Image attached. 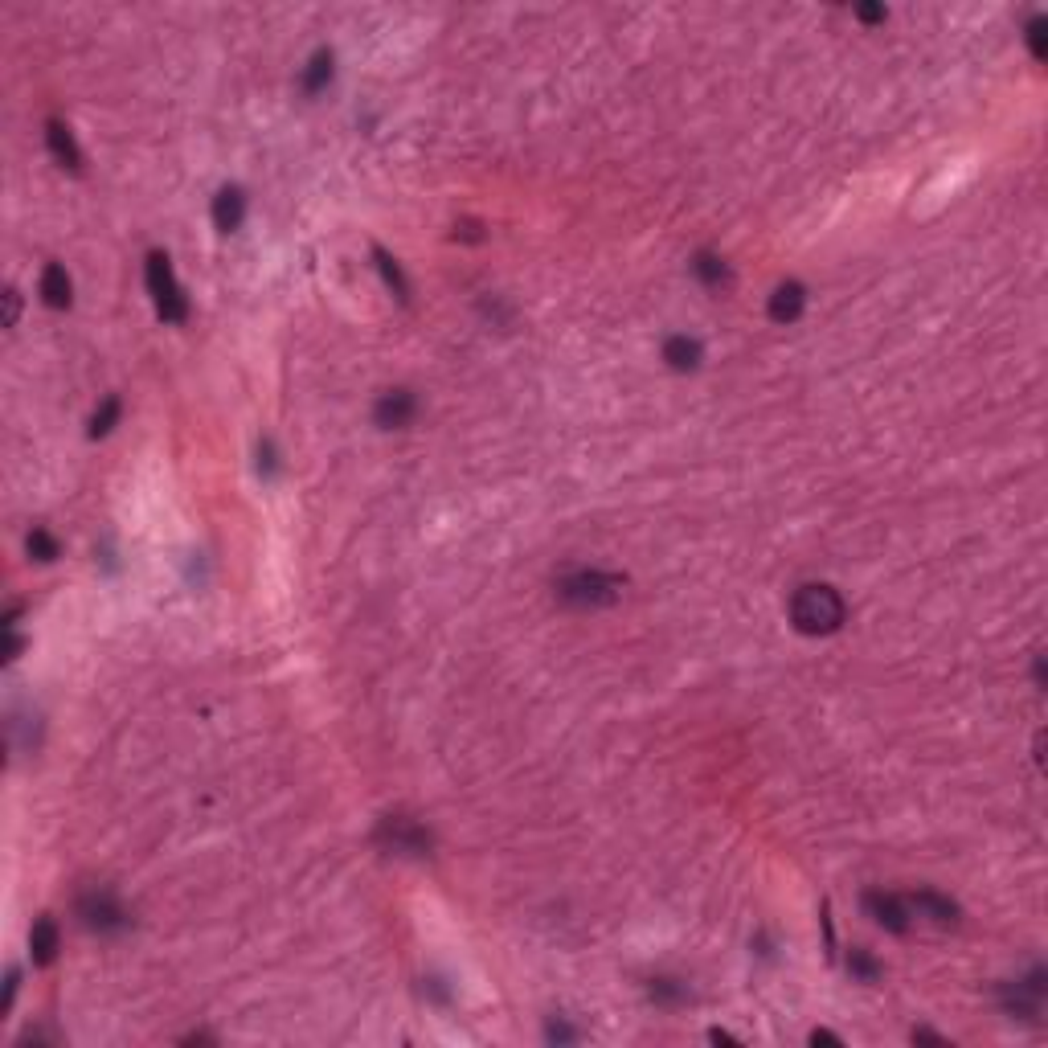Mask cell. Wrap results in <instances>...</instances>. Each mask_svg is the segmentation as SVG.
<instances>
[{"label":"cell","instance_id":"obj_1","mask_svg":"<svg viewBox=\"0 0 1048 1048\" xmlns=\"http://www.w3.org/2000/svg\"><path fill=\"white\" fill-rule=\"evenodd\" d=\"M791 623L799 635H836L848 623V602L836 586L827 582H807L791 594Z\"/></svg>","mask_w":1048,"mask_h":1048},{"label":"cell","instance_id":"obj_2","mask_svg":"<svg viewBox=\"0 0 1048 1048\" xmlns=\"http://www.w3.org/2000/svg\"><path fill=\"white\" fill-rule=\"evenodd\" d=\"M623 586L627 578L623 574H610V570H570L553 582L557 590V602L574 606V610H602V606H615L623 598Z\"/></svg>","mask_w":1048,"mask_h":1048},{"label":"cell","instance_id":"obj_3","mask_svg":"<svg viewBox=\"0 0 1048 1048\" xmlns=\"http://www.w3.org/2000/svg\"><path fill=\"white\" fill-rule=\"evenodd\" d=\"M144 283H148V295L156 303V316L164 324H185L189 320V295L185 287L177 283V271H172V258L164 250H152L148 262H144Z\"/></svg>","mask_w":1048,"mask_h":1048},{"label":"cell","instance_id":"obj_4","mask_svg":"<svg viewBox=\"0 0 1048 1048\" xmlns=\"http://www.w3.org/2000/svg\"><path fill=\"white\" fill-rule=\"evenodd\" d=\"M78 922L91 934H123L131 926V909L111 893V889H91L74 901Z\"/></svg>","mask_w":1048,"mask_h":1048},{"label":"cell","instance_id":"obj_5","mask_svg":"<svg viewBox=\"0 0 1048 1048\" xmlns=\"http://www.w3.org/2000/svg\"><path fill=\"white\" fill-rule=\"evenodd\" d=\"M1044 995H1048V971L1036 963L1024 979H1012L999 987V1008L1008 1012L1012 1020H1028L1036 1024L1040 1012H1044Z\"/></svg>","mask_w":1048,"mask_h":1048},{"label":"cell","instance_id":"obj_6","mask_svg":"<svg viewBox=\"0 0 1048 1048\" xmlns=\"http://www.w3.org/2000/svg\"><path fill=\"white\" fill-rule=\"evenodd\" d=\"M373 840L393 852V856H430L434 852V836H430V827H422L418 819L410 815H385L377 823V832Z\"/></svg>","mask_w":1048,"mask_h":1048},{"label":"cell","instance_id":"obj_7","mask_svg":"<svg viewBox=\"0 0 1048 1048\" xmlns=\"http://www.w3.org/2000/svg\"><path fill=\"white\" fill-rule=\"evenodd\" d=\"M864 913H868L881 930H889V934H909V926L917 922L913 909H909V901H905L901 893H885V889H868V893H864Z\"/></svg>","mask_w":1048,"mask_h":1048},{"label":"cell","instance_id":"obj_8","mask_svg":"<svg viewBox=\"0 0 1048 1048\" xmlns=\"http://www.w3.org/2000/svg\"><path fill=\"white\" fill-rule=\"evenodd\" d=\"M418 418V398L414 389H385L377 406H373V422L381 430H406Z\"/></svg>","mask_w":1048,"mask_h":1048},{"label":"cell","instance_id":"obj_9","mask_svg":"<svg viewBox=\"0 0 1048 1048\" xmlns=\"http://www.w3.org/2000/svg\"><path fill=\"white\" fill-rule=\"evenodd\" d=\"M905 901H909L913 917H922V922H930V926H938V930L958 926V917H963L958 901H950V897L938 893V889H917V893H909Z\"/></svg>","mask_w":1048,"mask_h":1048},{"label":"cell","instance_id":"obj_10","mask_svg":"<svg viewBox=\"0 0 1048 1048\" xmlns=\"http://www.w3.org/2000/svg\"><path fill=\"white\" fill-rule=\"evenodd\" d=\"M803 312H807V287H803L799 279L778 283V287L770 291V299H766V316H770L774 324H795Z\"/></svg>","mask_w":1048,"mask_h":1048},{"label":"cell","instance_id":"obj_11","mask_svg":"<svg viewBox=\"0 0 1048 1048\" xmlns=\"http://www.w3.org/2000/svg\"><path fill=\"white\" fill-rule=\"evenodd\" d=\"M209 217H213V226L222 230V234H234V230H242V222H246V193H242L238 185L217 189Z\"/></svg>","mask_w":1048,"mask_h":1048},{"label":"cell","instance_id":"obj_12","mask_svg":"<svg viewBox=\"0 0 1048 1048\" xmlns=\"http://www.w3.org/2000/svg\"><path fill=\"white\" fill-rule=\"evenodd\" d=\"M701 361H705V344L696 336L676 332V336L664 340V365L672 373H696V369H701Z\"/></svg>","mask_w":1048,"mask_h":1048},{"label":"cell","instance_id":"obj_13","mask_svg":"<svg viewBox=\"0 0 1048 1048\" xmlns=\"http://www.w3.org/2000/svg\"><path fill=\"white\" fill-rule=\"evenodd\" d=\"M62 950V930L54 917H37L33 930H29V954H33V967H50Z\"/></svg>","mask_w":1048,"mask_h":1048},{"label":"cell","instance_id":"obj_14","mask_svg":"<svg viewBox=\"0 0 1048 1048\" xmlns=\"http://www.w3.org/2000/svg\"><path fill=\"white\" fill-rule=\"evenodd\" d=\"M37 291H41V303H46V308H54V312H66L70 303H74V283H70V275H66L62 262H50V267L41 271Z\"/></svg>","mask_w":1048,"mask_h":1048},{"label":"cell","instance_id":"obj_15","mask_svg":"<svg viewBox=\"0 0 1048 1048\" xmlns=\"http://www.w3.org/2000/svg\"><path fill=\"white\" fill-rule=\"evenodd\" d=\"M46 144H50V156L70 168V172H82V148L74 140V131L62 123V119H46Z\"/></svg>","mask_w":1048,"mask_h":1048},{"label":"cell","instance_id":"obj_16","mask_svg":"<svg viewBox=\"0 0 1048 1048\" xmlns=\"http://www.w3.org/2000/svg\"><path fill=\"white\" fill-rule=\"evenodd\" d=\"M332 74H336V54H332L328 46H320V50L308 58V66H303V74H299L303 95H320V91H328Z\"/></svg>","mask_w":1048,"mask_h":1048},{"label":"cell","instance_id":"obj_17","mask_svg":"<svg viewBox=\"0 0 1048 1048\" xmlns=\"http://www.w3.org/2000/svg\"><path fill=\"white\" fill-rule=\"evenodd\" d=\"M692 275L701 279L709 291H725L729 283H733V275H729V262L721 258V254H713V250H701L692 258Z\"/></svg>","mask_w":1048,"mask_h":1048},{"label":"cell","instance_id":"obj_18","mask_svg":"<svg viewBox=\"0 0 1048 1048\" xmlns=\"http://www.w3.org/2000/svg\"><path fill=\"white\" fill-rule=\"evenodd\" d=\"M373 262H377V271H381L385 287L406 303V299H410V283H406V275H402V267H398V258H393L385 246H373Z\"/></svg>","mask_w":1048,"mask_h":1048},{"label":"cell","instance_id":"obj_19","mask_svg":"<svg viewBox=\"0 0 1048 1048\" xmlns=\"http://www.w3.org/2000/svg\"><path fill=\"white\" fill-rule=\"evenodd\" d=\"M119 414H123V402L115 398H103V406L91 414V426H86V434H91V439H107V434L115 430V422H119Z\"/></svg>","mask_w":1048,"mask_h":1048},{"label":"cell","instance_id":"obj_20","mask_svg":"<svg viewBox=\"0 0 1048 1048\" xmlns=\"http://www.w3.org/2000/svg\"><path fill=\"white\" fill-rule=\"evenodd\" d=\"M25 549H29V557L41 561V565H50V561L62 557V545H58V537H54L50 529H33V533L25 537Z\"/></svg>","mask_w":1048,"mask_h":1048},{"label":"cell","instance_id":"obj_21","mask_svg":"<svg viewBox=\"0 0 1048 1048\" xmlns=\"http://www.w3.org/2000/svg\"><path fill=\"white\" fill-rule=\"evenodd\" d=\"M647 995H651L655 1003H664V1008H676V1003H684V999H688V987H684L680 979H668V975H660V979H651V983H647Z\"/></svg>","mask_w":1048,"mask_h":1048},{"label":"cell","instance_id":"obj_22","mask_svg":"<svg viewBox=\"0 0 1048 1048\" xmlns=\"http://www.w3.org/2000/svg\"><path fill=\"white\" fill-rule=\"evenodd\" d=\"M848 971H852V979H860V983H877V979L885 975V967H881L868 950H860V946L848 954Z\"/></svg>","mask_w":1048,"mask_h":1048},{"label":"cell","instance_id":"obj_23","mask_svg":"<svg viewBox=\"0 0 1048 1048\" xmlns=\"http://www.w3.org/2000/svg\"><path fill=\"white\" fill-rule=\"evenodd\" d=\"M1024 41H1028V54H1032L1036 62H1044V54H1048V17L1032 13L1028 25H1024Z\"/></svg>","mask_w":1048,"mask_h":1048},{"label":"cell","instance_id":"obj_24","mask_svg":"<svg viewBox=\"0 0 1048 1048\" xmlns=\"http://www.w3.org/2000/svg\"><path fill=\"white\" fill-rule=\"evenodd\" d=\"M258 471H262V479H275V475H279V451H275L271 439L258 443Z\"/></svg>","mask_w":1048,"mask_h":1048},{"label":"cell","instance_id":"obj_25","mask_svg":"<svg viewBox=\"0 0 1048 1048\" xmlns=\"http://www.w3.org/2000/svg\"><path fill=\"white\" fill-rule=\"evenodd\" d=\"M545 1040H549V1044H570V1040H578V1032L565 1024V1020H553V1024L545 1028Z\"/></svg>","mask_w":1048,"mask_h":1048},{"label":"cell","instance_id":"obj_26","mask_svg":"<svg viewBox=\"0 0 1048 1048\" xmlns=\"http://www.w3.org/2000/svg\"><path fill=\"white\" fill-rule=\"evenodd\" d=\"M17 987H21V967H9V979H5V1012L13 1008V999H17Z\"/></svg>","mask_w":1048,"mask_h":1048},{"label":"cell","instance_id":"obj_27","mask_svg":"<svg viewBox=\"0 0 1048 1048\" xmlns=\"http://www.w3.org/2000/svg\"><path fill=\"white\" fill-rule=\"evenodd\" d=\"M856 17H860L864 25H881V21L889 17V13H885L881 5H860V9H856Z\"/></svg>","mask_w":1048,"mask_h":1048},{"label":"cell","instance_id":"obj_28","mask_svg":"<svg viewBox=\"0 0 1048 1048\" xmlns=\"http://www.w3.org/2000/svg\"><path fill=\"white\" fill-rule=\"evenodd\" d=\"M913 1044H942V1048H946L950 1040L938 1036V1032H930V1028H913Z\"/></svg>","mask_w":1048,"mask_h":1048},{"label":"cell","instance_id":"obj_29","mask_svg":"<svg viewBox=\"0 0 1048 1048\" xmlns=\"http://www.w3.org/2000/svg\"><path fill=\"white\" fill-rule=\"evenodd\" d=\"M811 1044H844V1040H840L836 1032H827V1028H815V1032H811Z\"/></svg>","mask_w":1048,"mask_h":1048},{"label":"cell","instance_id":"obj_30","mask_svg":"<svg viewBox=\"0 0 1048 1048\" xmlns=\"http://www.w3.org/2000/svg\"><path fill=\"white\" fill-rule=\"evenodd\" d=\"M5 303H9V320H5V324L13 328V324H17V291H5Z\"/></svg>","mask_w":1048,"mask_h":1048},{"label":"cell","instance_id":"obj_31","mask_svg":"<svg viewBox=\"0 0 1048 1048\" xmlns=\"http://www.w3.org/2000/svg\"><path fill=\"white\" fill-rule=\"evenodd\" d=\"M709 1040H713V1044H741L737 1036H729V1032H721V1028H713V1032H709Z\"/></svg>","mask_w":1048,"mask_h":1048}]
</instances>
